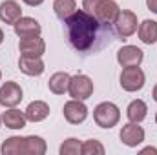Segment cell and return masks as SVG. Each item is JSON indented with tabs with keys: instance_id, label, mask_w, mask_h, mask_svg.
<instances>
[{
	"instance_id": "obj_1",
	"label": "cell",
	"mask_w": 157,
	"mask_h": 155,
	"mask_svg": "<svg viewBox=\"0 0 157 155\" xmlns=\"http://www.w3.org/2000/svg\"><path fill=\"white\" fill-rule=\"evenodd\" d=\"M64 22L68 28V40L71 47L78 53L99 51L112 40V24L97 20L84 9H77Z\"/></svg>"
},
{
	"instance_id": "obj_2",
	"label": "cell",
	"mask_w": 157,
	"mask_h": 155,
	"mask_svg": "<svg viewBox=\"0 0 157 155\" xmlns=\"http://www.w3.org/2000/svg\"><path fill=\"white\" fill-rule=\"evenodd\" d=\"M93 119H95L97 126H101L104 130H110V128L117 126L119 119H121V110L113 102H101L93 110Z\"/></svg>"
},
{
	"instance_id": "obj_3",
	"label": "cell",
	"mask_w": 157,
	"mask_h": 155,
	"mask_svg": "<svg viewBox=\"0 0 157 155\" xmlns=\"http://www.w3.org/2000/svg\"><path fill=\"white\" fill-rule=\"evenodd\" d=\"M119 80H121V88L124 91L133 93V91L143 89V86L146 82V75H144V71L139 66H132V68H124L122 70Z\"/></svg>"
},
{
	"instance_id": "obj_4",
	"label": "cell",
	"mask_w": 157,
	"mask_h": 155,
	"mask_svg": "<svg viewBox=\"0 0 157 155\" xmlns=\"http://www.w3.org/2000/svg\"><path fill=\"white\" fill-rule=\"evenodd\" d=\"M68 93L71 99H78V100H86L93 95V82L88 75H73L70 78V88H68Z\"/></svg>"
},
{
	"instance_id": "obj_5",
	"label": "cell",
	"mask_w": 157,
	"mask_h": 155,
	"mask_svg": "<svg viewBox=\"0 0 157 155\" xmlns=\"http://www.w3.org/2000/svg\"><path fill=\"white\" fill-rule=\"evenodd\" d=\"M137 15L133 11H128V9H122L119 11V15L113 20V28H115V33L122 39H128L132 37L135 31H137Z\"/></svg>"
},
{
	"instance_id": "obj_6",
	"label": "cell",
	"mask_w": 157,
	"mask_h": 155,
	"mask_svg": "<svg viewBox=\"0 0 157 155\" xmlns=\"http://www.w3.org/2000/svg\"><path fill=\"white\" fill-rule=\"evenodd\" d=\"M22 88L17 84V82H13V80H9V82H4L2 86H0V104L2 106H6V108H15V106H18L20 104V100H22Z\"/></svg>"
},
{
	"instance_id": "obj_7",
	"label": "cell",
	"mask_w": 157,
	"mask_h": 155,
	"mask_svg": "<svg viewBox=\"0 0 157 155\" xmlns=\"http://www.w3.org/2000/svg\"><path fill=\"white\" fill-rule=\"evenodd\" d=\"M64 119L70 122V124H80L88 119V108L82 100L78 99H71L64 104Z\"/></svg>"
},
{
	"instance_id": "obj_8",
	"label": "cell",
	"mask_w": 157,
	"mask_h": 155,
	"mask_svg": "<svg viewBox=\"0 0 157 155\" xmlns=\"http://www.w3.org/2000/svg\"><path fill=\"white\" fill-rule=\"evenodd\" d=\"M119 6L115 0H99L95 9H93V17L104 24H113L115 17L119 15Z\"/></svg>"
},
{
	"instance_id": "obj_9",
	"label": "cell",
	"mask_w": 157,
	"mask_h": 155,
	"mask_svg": "<svg viewBox=\"0 0 157 155\" xmlns=\"http://www.w3.org/2000/svg\"><path fill=\"white\" fill-rule=\"evenodd\" d=\"M18 51L20 55H26V57H42L46 53V42L40 39V35L24 37L18 42Z\"/></svg>"
},
{
	"instance_id": "obj_10",
	"label": "cell",
	"mask_w": 157,
	"mask_h": 155,
	"mask_svg": "<svg viewBox=\"0 0 157 155\" xmlns=\"http://www.w3.org/2000/svg\"><path fill=\"white\" fill-rule=\"evenodd\" d=\"M121 141H122V144L135 148L144 141V130L141 126H137V122H128L121 130Z\"/></svg>"
},
{
	"instance_id": "obj_11",
	"label": "cell",
	"mask_w": 157,
	"mask_h": 155,
	"mask_svg": "<svg viewBox=\"0 0 157 155\" xmlns=\"http://www.w3.org/2000/svg\"><path fill=\"white\" fill-rule=\"evenodd\" d=\"M143 51L137 46H122L117 51V62L122 68H132V66H141L143 62Z\"/></svg>"
},
{
	"instance_id": "obj_12",
	"label": "cell",
	"mask_w": 157,
	"mask_h": 155,
	"mask_svg": "<svg viewBox=\"0 0 157 155\" xmlns=\"http://www.w3.org/2000/svg\"><path fill=\"white\" fill-rule=\"evenodd\" d=\"M13 29H15L17 37H20V39H24V37H33V35H40V31H42L40 24L35 18H31V17H20V18L13 24Z\"/></svg>"
},
{
	"instance_id": "obj_13",
	"label": "cell",
	"mask_w": 157,
	"mask_h": 155,
	"mask_svg": "<svg viewBox=\"0 0 157 155\" xmlns=\"http://www.w3.org/2000/svg\"><path fill=\"white\" fill-rule=\"evenodd\" d=\"M18 68L24 75L28 77H39L44 73V62L40 57H26V55H20L18 59Z\"/></svg>"
},
{
	"instance_id": "obj_14",
	"label": "cell",
	"mask_w": 157,
	"mask_h": 155,
	"mask_svg": "<svg viewBox=\"0 0 157 155\" xmlns=\"http://www.w3.org/2000/svg\"><path fill=\"white\" fill-rule=\"evenodd\" d=\"M20 17H22V9H20L18 2H15V0H4L0 4V20L2 22L13 26Z\"/></svg>"
},
{
	"instance_id": "obj_15",
	"label": "cell",
	"mask_w": 157,
	"mask_h": 155,
	"mask_svg": "<svg viewBox=\"0 0 157 155\" xmlns=\"http://www.w3.org/2000/svg\"><path fill=\"white\" fill-rule=\"evenodd\" d=\"M70 78L71 77H70L66 71H57V73H53V75L49 77V82H48L49 91L55 93V95H64V93L68 91V88H70Z\"/></svg>"
},
{
	"instance_id": "obj_16",
	"label": "cell",
	"mask_w": 157,
	"mask_h": 155,
	"mask_svg": "<svg viewBox=\"0 0 157 155\" xmlns=\"http://www.w3.org/2000/svg\"><path fill=\"white\" fill-rule=\"evenodd\" d=\"M26 119L31 120V122H40L44 119H48L49 115V106L44 102V100H33L28 108H26Z\"/></svg>"
},
{
	"instance_id": "obj_17",
	"label": "cell",
	"mask_w": 157,
	"mask_h": 155,
	"mask_svg": "<svg viewBox=\"0 0 157 155\" xmlns=\"http://www.w3.org/2000/svg\"><path fill=\"white\" fill-rule=\"evenodd\" d=\"M2 122H4L6 128H9V130H22V128L26 126L28 119H26V113H22L20 110L11 108V110L4 112V115H2Z\"/></svg>"
},
{
	"instance_id": "obj_18",
	"label": "cell",
	"mask_w": 157,
	"mask_h": 155,
	"mask_svg": "<svg viewBox=\"0 0 157 155\" xmlns=\"http://www.w3.org/2000/svg\"><path fill=\"white\" fill-rule=\"evenodd\" d=\"M146 113H148V106H146V102L144 100H141V99H135V100H132L130 104H128V108H126V117L130 119V122H143L144 119H146Z\"/></svg>"
},
{
	"instance_id": "obj_19",
	"label": "cell",
	"mask_w": 157,
	"mask_h": 155,
	"mask_svg": "<svg viewBox=\"0 0 157 155\" xmlns=\"http://www.w3.org/2000/svg\"><path fill=\"white\" fill-rule=\"evenodd\" d=\"M139 39L144 44H155L157 42V22L155 20H143L137 28Z\"/></svg>"
},
{
	"instance_id": "obj_20",
	"label": "cell",
	"mask_w": 157,
	"mask_h": 155,
	"mask_svg": "<svg viewBox=\"0 0 157 155\" xmlns=\"http://www.w3.org/2000/svg\"><path fill=\"white\" fill-rule=\"evenodd\" d=\"M48 150L46 141L39 135L24 137V155H44Z\"/></svg>"
},
{
	"instance_id": "obj_21",
	"label": "cell",
	"mask_w": 157,
	"mask_h": 155,
	"mask_svg": "<svg viewBox=\"0 0 157 155\" xmlns=\"http://www.w3.org/2000/svg\"><path fill=\"white\" fill-rule=\"evenodd\" d=\"M53 11L60 20H66L77 11V2L75 0H55L53 2Z\"/></svg>"
},
{
	"instance_id": "obj_22",
	"label": "cell",
	"mask_w": 157,
	"mask_h": 155,
	"mask_svg": "<svg viewBox=\"0 0 157 155\" xmlns=\"http://www.w3.org/2000/svg\"><path fill=\"white\" fill-rule=\"evenodd\" d=\"M60 155H78L82 152V142L75 139V137H71V139H66L62 144H60Z\"/></svg>"
},
{
	"instance_id": "obj_23",
	"label": "cell",
	"mask_w": 157,
	"mask_h": 155,
	"mask_svg": "<svg viewBox=\"0 0 157 155\" xmlns=\"http://www.w3.org/2000/svg\"><path fill=\"white\" fill-rule=\"evenodd\" d=\"M104 146L101 144V141H95V139H90L86 142H82V155H104Z\"/></svg>"
},
{
	"instance_id": "obj_24",
	"label": "cell",
	"mask_w": 157,
	"mask_h": 155,
	"mask_svg": "<svg viewBox=\"0 0 157 155\" xmlns=\"http://www.w3.org/2000/svg\"><path fill=\"white\" fill-rule=\"evenodd\" d=\"M146 6H148V9H150L152 13L157 15V0H146Z\"/></svg>"
},
{
	"instance_id": "obj_25",
	"label": "cell",
	"mask_w": 157,
	"mask_h": 155,
	"mask_svg": "<svg viewBox=\"0 0 157 155\" xmlns=\"http://www.w3.org/2000/svg\"><path fill=\"white\" fill-rule=\"evenodd\" d=\"M24 4H28V6H40L44 0H22Z\"/></svg>"
},
{
	"instance_id": "obj_26",
	"label": "cell",
	"mask_w": 157,
	"mask_h": 155,
	"mask_svg": "<svg viewBox=\"0 0 157 155\" xmlns=\"http://www.w3.org/2000/svg\"><path fill=\"white\" fill-rule=\"evenodd\" d=\"M141 153H155V155H157V148H152V146H148V148L141 150Z\"/></svg>"
},
{
	"instance_id": "obj_27",
	"label": "cell",
	"mask_w": 157,
	"mask_h": 155,
	"mask_svg": "<svg viewBox=\"0 0 157 155\" xmlns=\"http://www.w3.org/2000/svg\"><path fill=\"white\" fill-rule=\"evenodd\" d=\"M152 95H154V100L157 102V84H155V88H154V93H152Z\"/></svg>"
},
{
	"instance_id": "obj_28",
	"label": "cell",
	"mask_w": 157,
	"mask_h": 155,
	"mask_svg": "<svg viewBox=\"0 0 157 155\" xmlns=\"http://www.w3.org/2000/svg\"><path fill=\"white\" fill-rule=\"evenodd\" d=\"M2 42H4V31L0 29V44H2Z\"/></svg>"
},
{
	"instance_id": "obj_29",
	"label": "cell",
	"mask_w": 157,
	"mask_h": 155,
	"mask_svg": "<svg viewBox=\"0 0 157 155\" xmlns=\"http://www.w3.org/2000/svg\"><path fill=\"white\" fill-rule=\"evenodd\" d=\"M0 124H2V115H0Z\"/></svg>"
},
{
	"instance_id": "obj_30",
	"label": "cell",
	"mask_w": 157,
	"mask_h": 155,
	"mask_svg": "<svg viewBox=\"0 0 157 155\" xmlns=\"http://www.w3.org/2000/svg\"><path fill=\"white\" fill-rule=\"evenodd\" d=\"M155 122H157V113H155Z\"/></svg>"
},
{
	"instance_id": "obj_31",
	"label": "cell",
	"mask_w": 157,
	"mask_h": 155,
	"mask_svg": "<svg viewBox=\"0 0 157 155\" xmlns=\"http://www.w3.org/2000/svg\"><path fill=\"white\" fill-rule=\"evenodd\" d=\"M0 78H2V71H0Z\"/></svg>"
}]
</instances>
